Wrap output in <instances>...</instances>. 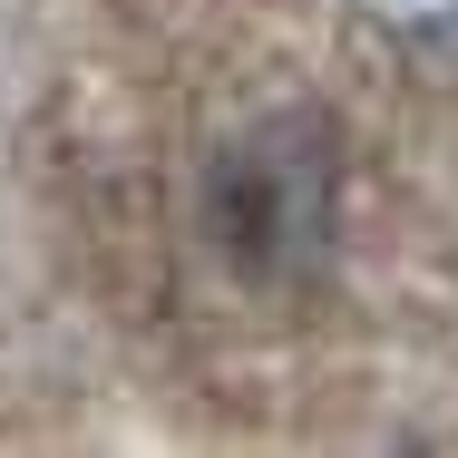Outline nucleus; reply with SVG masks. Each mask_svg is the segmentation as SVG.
<instances>
[{"mask_svg": "<svg viewBox=\"0 0 458 458\" xmlns=\"http://www.w3.org/2000/svg\"><path fill=\"white\" fill-rule=\"evenodd\" d=\"M195 225H205L215 264L254 293L312 283L332 264V234H342V137L312 107H274L254 127H234L205 157Z\"/></svg>", "mask_w": 458, "mask_h": 458, "instance_id": "f257e3e1", "label": "nucleus"}]
</instances>
